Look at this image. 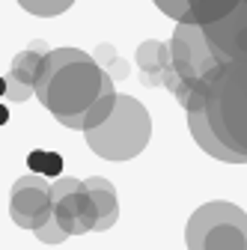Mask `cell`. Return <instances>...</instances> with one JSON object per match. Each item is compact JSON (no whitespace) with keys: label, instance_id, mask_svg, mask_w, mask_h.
I'll return each instance as SVG.
<instances>
[{"label":"cell","instance_id":"obj_14","mask_svg":"<svg viewBox=\"0 0 247 250\" xmlns=\"http://www.w3.org/2000/svg\"><path fill=\"white\" fill-rule=\"evenodd\" d=\"M42 60H45V57H39V54H33V51L15 54L12 69H9V78H15V81L24 83V86H33L36 78H39V69H42Z\"/></svg>","mask_w":247,"mask_h":250},{"label":"cell","instance_id":"obj_3","mask_svg":"<svg viewBox=\"0 0 247 250\" xmlns=\"http://www.w3.org/2000/svg\"><path fill=\"white\" fill-rule=\"evenodd\" d=\"M86 146L104 161H128L146 149L152 137V119L149 110L134 99L116 92L113 113L92 131H83Z\"/></svg>","mask_w":247,"mask_h":250},{"label":"cell","instance_id":"obj_12","mask_svg":"<svg viewBox=\"0 0 247 250\" xmlns=\"http://www.w3.org/2000/svg\"><path fill=\"white\" fill-rule=\"evenodd\" d=\"M244 0H188V9H191V24L208 27L214 21L226 18L229 12H235Z\"/></svg>","mask_w":247,"mask_h":250},{"label":"cell","instance_id":"obj_24","mask_svg":"<svg viewBox=\"0 0 247 250\" xmlns=\"http://www.w3.org/2000/svg\"><path fill=\"white\" fill-rule=\"evenodd\" d=\"M6 96V78H0V99Z\"/></svg>","mask_w":247,"mask_h":250},{"label":"cell","instance_id":"obj_25","mask_svg":"<svg viewBox=\"0 0 247 250\" xmlns=\"http://www.w3.org/2000/svg\"><path fill=\"white\" fill-rule=\"evenodd\" d=\"M244 3H247V0H244Z\"/></svg>","mask_w":247,"mask_h":250},{"label":"cell","instance_id":"obj_13","mask_svg":"<svg viewBox=\"0 0 247 250\" xmlns=\"http://www.w3.org/2000/svg\"><path fill=\"white\" fill-rule=\"evenodd\" d=\"M113 104H116V89H113V81H107L104 89H102V96L96 99V104H92V107L78 119L75 128H78V131H92V128H99V125L113 113Z\"/></svg>","mask_w":247,"mask_h":250},{"label":"cell","instance_id":"obj_23","mask_svg":"<svg viewBox=\"0 0 247 250\" xmlns=\"http://www.w3.org/2000/svg\"><path fill=\"white\" fill-rule=\"evenodd\" d=\"M6 122H9V107L0 104V125H6Z\"/></svg>","mask_w":247,"mask_h":250},{"label":"cell","instance_id":"obj_7","mask_svg":"<svg viewBox=\"0 0 247 250\" xmlns=\"http://www.w3.org/2000/svg\"><path fill=\"white\" fill-rule=\"evenodd\" d=\"M9 214L21 229L36 232L51 221V185L45 176H21L12 185V200H9Z\"/></svg>","mask_w":247,"mask_h":250},{"label":"cell","instance_id":"obj_1","mask_svg":"<svg viewBox=\"0 0 247 250\" xmlns=\"http://www.w3.org/2000/svg\"><path fill=\"white\" fill-rule=\"evenodd\" d=\"M110 75L89 54L78 48H54L42 60L33 96L66 125L75 128L78 119L96 104Z\"/></svg>","mask_w":247,"mask_h":250},{"label":"cell","instance_id":"obj_17","mask_svg":"<svg viewBox=\"0 0 247 250\" xmlns=\"http://www.w3.org/2000/svg\"><path fill=\"white\" fill-rule=\"evenodd\" d=\"M155 6L170 15L176 24H191V9H188V0H155Z\"/></svg>","mask_w":247,"mask_h":250},{"label":"cell","instance_id":"obj_11","mask_svg":"<svg viewBox=\"0 0 247 250\" xmlns=\"http://www.w3.org/2000/svg\"><path fill=\"white\" fill-rule=\"evenodd\" d=\"M188 128H191L194 140L200 143V149H203L206 155H211V158H218V161H226V164H247V158L229 152L218 137H214V131L208 128L206 110H191V113H188Z\"/></svg>","mask_w":247,"mask_h":250},{"label":"cell","instance_id":"obj_20","mask_svg":"<svg viewBox=\"0 0 247 250\" xmlns=\"http://www.w3.org/2000/svg\"><path fill=\"white\" fill-rule=\"evenodd\" d=\"M92 60H96L102 69H107L110 62L116 60V51H113V45H99V48H96V54H92Z\"/></svg>","mask_w":247,"mask_h":250},{"label":"cell","instance_id":"obj_16","mask_svg":"<svg viewBox=\"0 0 247 250\" xmlns=\"http://www.w3.org/2000/svg\"><path fill=\"white\" fill-rule=\"evenodd\" d=\"M21 9H27L30 15H39V18H54V15H63L75 0H18Z\"/></svg>","mask_w":247,"mask_h":250},{"label":"cell","instance_id":"obj_2","mask_svg":"<svg viewBox=\"0 0 247 250\" xmlns=\"http://www.w3.org/2000/svg\"><path fill=\"white\" fill-rule=\"evenodd\" d=\"M206 119L229 152L247 158V62H224L208 78Z\"/></svg>","mask_w":247,"mask_h":250},{"label":"cell","instance_id":"obj_5","mask_svg":"<svg viewBox=\"0 0 247 250\" xmlns=\"http://www.w3.org/2000/svg\"><path fill=\"white\" fill-rule=\"evenodd\" d=\"M51 217L69 238L86 235L96 229L99 214H96V206H92L81 179L63 176L51 185Z\"/></svg>","mask_w":247,"mask_h":250},{"label":"cell","instance_id":"obj_4","mask_svg":"<svg viewBox=\"0 0 247 250\" xmlns=\"http://www.w3.org/2000/svg\"><path fill=\"white\" fill-rule=\"evenodd\" d=\"M188 250H247V211L214 200L200 206L185 227Z\"/></svg>","mask_w":247,"mask_h":250},{"label":"cell","instance_id":"obj_18","mask_svg":"<svg viewBox=\"0 0 247 250\" xmlns=\"http://www.w3.org/2000/svg\"><path fill=\"white\" fill-rule=\"evenodd\" d=\"M33 235H36V238H39L42 244H63V241L69 238V235H66L63 229H60V227L54 224V217H51V221H48L45 227H39V229H36Z\"/></svg>","mask_w":247,"mask_h":250},{"label":"cell","instance_id":"obj_9","mask_svg":"<svg viewBox=\"0 0 247 250\" xmlns=\"http://www.w3.org/2000/svg\"><path fill=\"white\" fill-rule=\"evenodd\" d=\"M137 66H140V78H143L146 86H164V72L170 69V48H167V42H158V39L140 42Z\"/></svg>","mask_w":247,"mask_h":250},{"label":"cell","instance_id":"obj_8","mask_svg":"<svg viewBox=\"0 0 247 250\" xmlns=\"http://www.w3.org/2000/svg\"><path fill=\"white\" fill-rule=\"evenodd\" d=\"M203 36L211 48V57L224 62H247V3H241L226 18L203 27Z\"/></svg>","mask_w":247,"mask_h":250},{"label":"cell","instance_id":"obj_19","mask_svg":"<svg viewBox=\"0 0 247 250\" xmlns=\"http://www.w3.org/2000/svg\"><path fill=\"white\" fill-rule=\"evenodd\" d=\"M30 96H33V86H24V83H18L15 78H9L6 75V102H12V104H18V102H27Z\"/></svg>","mask_w":247,"mask_h":250},{"label":"cell","instance_id":"obj_21","mask_svg":"<svg viewBox=\"0 0 247 250\" xmlns=\"http://www.w3.org/2000/svg\"><path fill=\"white\" fill-rule=\"evenodd\" d=\"M104 72L110 75V81H113V78H128V62H125V60H119V57H116V60L110 62V66H107Z\"/></svg>","mask_w":247,"mask_h":250},{"label":"cell","instance_id":"obj_10","mask_svg":"<svg viewBox=\"0 0 247 250\" xmlns=\"http://www.w3.org/2000/svg\"><path fill=\"white\" fill-rule=\"evenodd\" d=\"M86 188V194L92 200V206H96V214H99V221H96V232H104L116 224V217H119V203H116V191H113V185L102 176H92L83 182Z\"/></svg>","mask_w":247,"mask_h":250},{"label":"cell","instance_id":"obj_22","mask_svg":"<svg viewBox=\"0 0 247 250\" xmlns=\"http://www.w3.org/2000/svg\"><path fill=\"white\" fill-rule=\"evenodd\" d=\"M27 51H33V54H39V57H48V51H51V48H48L42 39H36V42H30V48H27Z\"/></svg>","mask_w":247,"mask_h":250},{"label":"cell","instance_id":"obj_15","mask_svg":"<svg viewBox=\"0 0 247 250\" xmlns=\"http://www.w3.org/2000/svg\"><path fill=\"white\" fill-rule=\"evenodd\" d=\"M27 164H30V170H33L36 176H60V170H63V158H60L57 152H42V149H36V152H30V158H27Z\"/></svg>","mask_w":247,"mask_h":250},{"label":"cell","instance_id":"obj_6","mask_svg":"<svg viewBox=\"0 0 247 250\" xmlns=\"http://www.w3.org/2000/svg\"><path fill=\"white\" fill-rule=\"evenodd\" d=\"M167 48H170V66L185 83L206 81L218 69V60L211 57V48L203 36L200 24H176Z\"/></svg>","mask_w":247,"mask_h":250}]
</instances>
